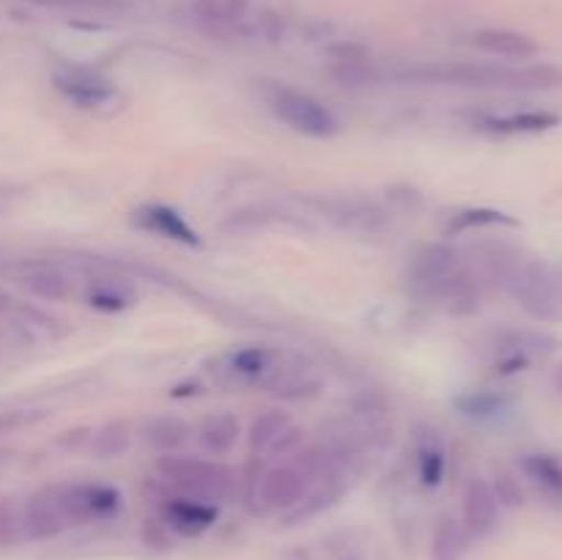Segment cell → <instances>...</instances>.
<instances>
[{"label":"cell","instance_id":"6da1fadb","mask_svg":"<svg viewBox=\"0 0 562 560\" xmlns=\"http://www.w3.org/2000/svg\"><path fill=\"white\" fill-rule=\"evenodd\" d=\"M157 478L176 494L206 500V503L220 505L236 494V472L220 459L184 453L159 456Z\"/></svg>","mask_w":562,"mask_h":560},{"label":"cell","instance_id":"7a4b0ae2","mask_svg":"<svg viewBox=\"0 0 562 560\" xmlns=\"http://www.w3.org/2000/svg\"><path fill=\"white\" fill-rule=\"evenodd\" d=\"M503 285L519 302L521 311L536 322H562V272L558 267L538 258L516 256L505 272Z\"/></svg>","mask_w":562,"mask_h":560},{"label":"cell","instance_id":"3957f363","mask_svg":"<svg viewBox=\"0 0 562 560\" xmlns=\"http://www.w3.org/2000/svg\"><path fill=\"white\" fill-rule=\"evenodd\" d=\"M516 66L475 64V60H437V64H415L395 71L401 82L417 86H456V88H508L514 91Z\"/></svg>","mask_w":562,"mask_h":560},{"label":"cell","instance_id":"277c9868","mask_svg":"<svg viewBox=\"0 0 562 560\" xmlns=\"http://www.w3.org/2000/svg\"><path fill=\"white\" fill-rule=\"evenodd\" d=\"M267 102L269 110L300 135L324 141V137H335L340 132V119L335 115V110L300 88L274 82L267 91Z\"/></svg>","mask_w":562,"mask_h":560},{"label":"cell","instance_id":"5b68a950","mask_svg":"<svg viewBox=\"0 0 562 560\" xmlns=\"http://www.w3.org/2000/svg\"><path fill=\"white\" fill-rule=\"evenodd\" d=\"M55 497L69 527L93 525L113 519L121 508V492L104 481H64L53 483Z\"/></svg>","mask_w":562,"mask_h":560},{"label":"cell","instance_id":"8992f818","mask_svg":"<svg viewBox=\"0 0 562 560\" xmlns=\"http://www.w3.org/2000/svg\"><path fill=\"white\" fill-rule=\"evenodd\" d=\"M316 483L307 478V472L294 459H285L280 464L267 467L252 505L263 514H289L302 497H305Z\"/></svg>","mask_w":562,"mask_h":560},{"label":"cell","instance_id":"52a82bcc","mask_svg":"<svg viewBox=\"0 0 562 560\" xmlns=\"http://www.w3.org/2000/svg\"><path fill=\"white\" fill-rule=\"evenodd\" d=\"M554 349L552 335L536 333V329H505L492 340V362L497 373H519L530 366L536 357L549 355Z\"/></svg>","mask_w":562,"mask_h":560},{"label":"cell","instance_id":"ba28073f","mask_svg":"<svg viewBox=\"0 0 562 560\" xmlns=\"http://www.w3.org/2000/svg\"><path fill=\"white\" fill-rule=\"evenodd\" d=\"M53 88L66 102L86 110L102 108L115 99V82L86 66H58L53 71Z\"/></svg>","mask_w":562,"mask_h":560},{"label":"cell","instance_id":"9c48e42d","mask_svg":"<svg viewBox=\"0 0 562 560\" xmlns=\"http://www.w3.org/2000/svg\"><path fill=\"white\" fill-rule=\"evenodd\" d=\"M499 505L497 494H494L488 478H472L464 489V497H461V533H464V541H481L488 533L497 527L499 522Z\"/></svg>","mask_w":562,"mask_h":560},{"label":"cell","instance_id":"30bf717a","mask_svg":"<svg viewBox=\"0 0 562 560\" xmlns=\"http://www.w3.org/2000/svg\"><path fill=\"white\" fill-rule=\"evenodd\" d=\"M159 519H162L165 527H168L170 533H176V536L195 538L203 536L209 527H214V522L220 519V505L170 492L165 494L162 503H159Z\"/></svg>","mask_w":562,"mask_h":560},{"label":"cell","instance_id":"8fae6325","mask_svg":"<svg viewBox=\"0 0 562 560\" xmlns=\"http://www.w3.org/2000/svg\"><path fill=\"white\" fill-rule=\"evenodd\" d=\"M22 508V527H25V541H53L60 533L69 530L60 511L58 497H55L53 483L36 489L20 503Z\"/></svg>","mask_w":562,"mask_h":560},{"label":"cell","instance_id":"7c38bea8","mask_svg":"<svg viewBox=\"0 0 562 560\" xmlns=\"http://www.w3.org/2000/svg\"><path fill=\"white\" fill-rule=\"evenodd\" d=\"M132 223L143 231L162 236V239L176 242L184 247H201L203 239L195 228L184 220L179 209L168 206V203H143L132 212Z\"/></svg>","mask_w":562,"mask_h":560},{"label":"cell","instance_id":"4fadbf2b","mask_svg":"<svg viewBox=\"0 0 562 560\" xmlns=\"http://www.w3.org/2000/svg\"><path fill=\"white\" fill-rule=\"evenodd\" d=\"M459 264V250H456L453 245H448V242H437V245L423 247V250L412 258L409 275H406V278H409L412 294H415L417 300H423V296H426L445 275L453 272Z\"/></svg>","mask_w":562,"mask_h":560},{"label":"cell","instance_id":"5bb4252c","mask_svg":"<svg viewBox=\"0 0 562 560\" xmlns=\"http://www.w3.org/2000/svg\"><path fill=\"white\" fill-rule=\"evenodd\" d=\"M412 450H415L417 478L426 489H437L448 470V448L437 426L420 421L412 428Z\"/></svg>","mask_w":562,"mask_h":560},{"label":"cell","instance_id":"9a60e30c","mask_svg":"<svg viewBox=\"0 0 562 560\" xmlns=\"http://www.w3.org/2000/svg\"><path fill=\"white\" fill-rule=\"evenodd\" d=\"M311 203L329 220H335L340 228L376 231L384 223L382 209L366 198H311Z\"/></svg>","mask_w":562,"mask_h":560},{"label":"cell","instance_id":"2e32d148","mask_svg":"<svg viewBox=\"0 0 562 560\" xmlns=\"http://www.w3.org/2000/svg\"><path fill=\"white\" fill-rule=\"evenodd\" d=\"M22 289L31 296L44 302H66L77 294V278L64 267L44 264V267L27 269L20 278Z\"/></svg>","mask_w":562,"mask_h":560},{"label":"cell","instance_id":"e0dca14e","mask_svg":"<svg viewBox=\"0 0 562 560\" xmlns=\"http://www.w3.org/2000/svg\"><path fill=\"white\" fill-rule=\"evenodd\" d=\"M481 53L505 60H530L538 55V44L527 33L510 31V27H483L472 36Z\"/></svg>","mask_w":562,"mask_h":560},{"label":"cell","instance_id":"ac0fdd59","mask_svg":"<svg viewBox=\"0 0 562 560\" xmlns=\"http://www.w3.org/2000/svg\"><path fill=\"white\" fill-rule=\"evenodd\" d=\"M140 437L159 456L181 453V448L192 439V426L181 415L162 412V415H154L143 423Z\"/></svg>","mask_w":562,"mask_h":560},{"label":"cell","instance_id":"d6986e66","mask_svg":"<svg viewBox=\"0 0 562 560\" xmlns=\"http://www.w3.org/2000/svg\"><path fill=\"white\" fill-rule=\"evenodd\" d=\"M198 439L209 456H228L241 439V423L234 412H209L198 426Z\"/></svg>","mask_w":562,"mask_h":560},{"label":"cell","instance_id":"ffe728a7","mask_svg":"<svg viewBox=\"0 0 562 560\" xmlns=\"http://www.w3.org/2000/svg\"><path fill=\"white\" fill-rule=\"evenodd\" d=\"M278 368V351L269 349V346H241L228 357V371L245 382L269 384Z\"/></svg>","mask_w":562,"mask_h":560},{"label":"cell","instance_id":"44dd1931","mask_svg":"<svg viewBox=\"0 0 562 560\" xmlns=\"http://www.w3.org/2000/svg\"><path fill=\"white\" fill-rule=\"evenodd\" d=\"M132 439H135V434H132V423L124 421V417H113V421L93 428L88 453H91L93 459H102V461L121 459V456L132 448Z\"/></svg>","mask_w":562,"mask_h":560},{"label":"cell","instance_id":"7402d4cb","mask_svg":"<svg viewBox=\"0 0 562 560\" xmlns=\"http://www.w3.org/2000/svg\"><path fill=\"white\" fill-rule=\"evenodd\" d=\"M560 124L558 113L549 110H525V113H508V115H492L483 121L488 132L497 135H532V132H547Z\"/></svg>","mask_w":562,"mask_h":560},{"label":"cell","instance_id":"603a6c76","mask_svg":"<svg viewBox=\"0 0 562 560\" xmlns=\"http://www.w3.org/2000/svg\"><path fill=\"white\" fill-rule=\"evenodd\" d=\"M521 472L527 481L549 500H562V461L549 453H527L521 459Z\"/></svg>","mask_w":562,"mask_h":560},{"label":"cell","instance_id":"cb8c5ba5","mask_svg":"<svg viewBox=\"0 0 562 560\" xmlns=\"http://www.w3.org/2000/svg\"><path fill=\"white\" fill-rule=\"evenodd\" d=\"M291 423H294L291 421V415L285 410H280V406H274V410H263L261 415L252 417L245 434L250 453H267L269 445H272L274 439L291 426Z\"/></svg>","mask_w":562,"mask_h":560},{"label":"cell","instance_id":"d4e9b609","mask_svg":"<svg viewBox=\"0 0 562 560\" xmlns=\"http://www.w3.org/2000/svg\"><path fill=\"white\" fill-rule=\"evenodd\" d=\"M86 302L97 311H126V307L135 302V294H132L130 285L119 283V280H110V278H93L86 283Z\"/></svg>","mask_w":562,"mask_h":560},{"label":"cell","instance_id":"484cf974","mask_svg":"<svg viewBox=\"0 0 562 560\" xmlns=\"http://www.w3.org/2000/svg\"><path fill=\"white\" fill-rule=\"evenodd\" d=\"M340 494H344V483L340 481L338 483H318V486H313L311 492H307L305 497H302L300 503L289 511V514H283L285 525H302V522L313 519V516H318L322 511L333 508V505L340 500Z\"/></svg>","mask_w":562,"mask_h":560},{"label":"cell","instance_id":"4316f807","mask_svg":"<svg viewBox=\"0 0 562 560\" xmlns=\"http://www.w3.org/2000/svg\"><path fill=\"white\" fill-rule=\"evenodd\" d=\"M488 225H519V220L499 212V209H486V206L459 209L456 214H450L448 225H445V236H459V234H467V231L488 228Z\"/></svg>","mask_w":562,"mask_h":560},{"label":"cell","instance_id":"83f0119b","mask_svg":"<svg viewBox=\"0 0 562 560\" xmlns=\"http://www.w3.org/2000/svg\"><path fill=\"white\" fill-rule=\"evenodd\" d=\"M562 88V66L558 64H527L514 69V91H558Z\"/></svg>","mask_w":562,"mask_h":560},{"label":"cell","instance_id":"f1b7e54d","mask_svg":"<svg viewBox=\"0 0 562 560\" xmlns=\"http://www.w3.org/2000/svg\"><path fill=\"white\" fill-rule=\"evenodd\" d=\"M464 533L456 516H439L431 533V560H461L464 552Z\"/></svg>","mask_w":562,"mask_h":560},{"label":"cell","instance_id":"f546056e","mask_svg":"<svg viewBox=\"0 0 562 560\" xmlns=\"http://www.w3.org/2000/svg\"><path fill=\"white\" fill-rule=\"evenodd\" d=\"M269 393L280 401H311L322 393V382L313 377H302L294 371H280L269 379Z\"/></svg>","mask_w":562,"mask_h":560},{"label":"cell","instance_id":"4dcf8cb0","mask_svg":"<svg viewBox=\"0 0 562 560\" xmlns=\"http://www.w3.org/2000/svg\"><path fill=\"white\" fill-rule=\"evenodd\" d=\"M505 395L494 393V390H470V393L459 395L456 406L461 410V415L475 417V421H486V417H497L505 410Z\"/></svg>","mask_w":562,"mask_h":560},{"label":"cell","instance_id":"1f68e13d","mask_svg":"<svg viewBox=\"0 0 562 560\" xmlns=\"http://www.w3.org/2000/svg\"><path fill=\"white\" fill-rule=\"evenodd\" d=\"M22 541H25V527H22L20 503L0 497V547H16Z\"/></svg>","mask_w":562,"mask_h":560},{"label":"cell","instance_id":"d6a6232c","mask_svg":"<svg viewBox=\"0 0 562 560\" xmlns=\"http://www.w3.org/2000/svg\"><path fill=\"white\" fill-rule=\"evenodd\" d=\"M492 483L494 494H497L499 505L503 508H521V505L527 503V494H525V486H521V478H516L510 470H497L494 472V481Z\"/></svg>","mask_w":562,"mask_h":560},{"label":"cell","instance_id":"836d02e7","mask_svg":"<svg viewBox=\"0 0 562 560\" xmlns=\"http://www.w3.org/2000/svg\"><path fill=\"white\" fill-rule=\"evenodd\" d=\"M47 410H38V406H14V410H0V437H9V434L22 432V428H31L36 423H42L47 417Z\"/></svg>","mask_w":562,"mask_h":560},{"label":"cell","instance_id":"e575fe53","mask_svg":"<svg viewBox=\"0 0 562 560\" xmlns=\"http://www.w3.org/2000/svg\"><path fill=\"white\" fill-rule=\"evenodd\" d=\"M263 472H267V464H263V453H250L241 464V470L236 472V489L241 492V500L245 503H252L258 492V483H261Z\"/></svg>","mask_w":562,"mask_h":560},{"label":"cell","instance_id":"d590c367","mask_svg":"<svg viewBox=\"0 0 562 560\" xmlns=\"http://www.w3.org/2000/svg\"><path fill=\"white\" fill-rule=\"evenodd\" d=\"M305 428L302 426H294V423H291L289 428H285L283 434H280L278 439H274L272 445H269V450L267 453H272V456H285V459H291V456L296 453V450L302 448V445H305Z\"/></svg>","mask_w":562,"mask_h":560},{"label":"cell","instance_id":"8d00e7d4","mask_svg":"<svg viewBox=\"0 0 562 560\" xmlns=\"http://www.w3.org/2000/svg\"><path fill=\"white\" fill-rule=\"evenodd\" d=\"M143 544H146L148 549H157V552H165V549H170V530L165 527L162 519H146L143 522Z\"/></svg>","mask_w":562,"mask_h":560},{"label":"cell","instance_id":"74e56055","mask_svg":"<svg viewBox=\"0 0 562 560\" xmlns=\"http://www.w3.org/2000/svg\"><path fill=\"white\" fill-rule=\"evenodd\" d=\"M91 434H93L91 426L69 428L66 434H60L58 445L64 450H71V453H77V450H82V448H88V445H91Z\"/></svg>","mask_w":562,"mask_h":560},{"label":"cell","instance_id":"f35d334b","mask_svg":"<svg viewBox=\"0 0 562 560\" xmlns=\"http://www.w3.org/2000/svg\"><path fill=\"white\" fill-rule=\"evenodd\" d=\"M258 31L269 38V42H278L283 36V20L272 11H263V16H258Z\"/></svg>","mask_w":562,"mask_h":560},{"label":"cell","instance_id":"ab89813d","mask_svg":"<svg viewBox=\"0 0 562 560\" xmlns=\"http://www.w3.org/2000/svg\"><path fill=\"white\" fill-rule=\"evenodd\" d=\"M14 305H16L14 296H11L5 289H0V316H5V313L14 311Z\"/></svg>","mask_w":562,"mask_h":560},{"label":"cell","instance_id":"60d3db41","mask_svg":"<svg viewBox=\"0 0 562 560\" xmlns=\"http://www.w3.org/2000/svg\"><path fill=\"white\" fill-rule=\"evenodd\" d=\"M552 388H554V393L562 399V360L554 366V371H552Z\"/></svg>","mask_w":562,"mask_h":560}]
</instances>
